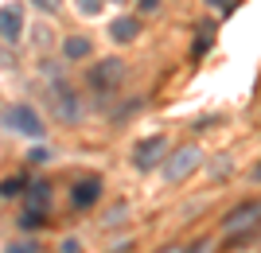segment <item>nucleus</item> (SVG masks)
Wrapping results in <instances>:
<instances>
[{
  "mask_svg": "<svg viewBox=\"0 0 261 253\" xmlns=\"http://www.w3.org/2000/svg\"><path fill=\"white\" fill-rule=\"evenodd\" d=\"M20 191H28V179H20V176H16V179H4V183H0V195H4V199L20 195Z\"/></svg>",
  "mask_w": 261,
  "mask_h": 253,
  "instance_id": "obj_13",
  "label": "nucleus"
},
{
  "mask_svg": "<svg viewBox=\"0 0 261 253\" xmlns=\"http://www.w3.org/2000/svg\"><path fill=\"white\" fill-rule=\"evenodd\" d=\"M28 160H32V164H47V160H51V152H47V148H32V152H28Z\"/></svg>",
  "mask_w": 261,
  "mask_h": 253,
  "instance_id": "obj_16",
  "label": "nucleus"
},
{
  "mask_svg": "<svg viewBox=\"0 0 261 253\" xmlns=\"http://www.w3.org/2000/svg\"><path fill=\"white\" fill-rule=\"evenodd\" d=\"M160 253H184V249H179V245H164Z\"/></svg>",
  "mask_w": 261,
  "mask_h": 253,
  "instance_id": "obj_23",
  "label": "nucleus"
},
{
  "mask_svg": "<svg viewBox=\"0 0 261 253\" xmlns=\"http://www.w3.org/2000/svg\"><path fill=\"white\" fill-rule=\"evenodd\" d=\"M137 8H141V16H156V12H160V0H141Z\"/></svg>",
  "mask_w": 261,
  "mask_h": 253,
  "instance_id": "obj_15",
  "label": "nucleus"
},
{
  "mask_svg": "<svg viewBox=\"0 0 261 253\" xmlns=\"http://www.w3.org/2000/svg\"><path fill=\"white\" fill-rule=\"evenodd\" d=\"M117 4H121V0H117Z\"/></svg>",
  "mask_w": 261,
  "mask_h": 253,
  "instance_id": "obj_25",
  "label": "nucleus"
},
{
  "mask_svg": "<svg viewBox=\"0 0 261 253\" xmlns=\"http://www.w3.org/2000/svg\"><path fill=\"white\" fill-rule=\"evenodd\" d=\"M0 125H8L12 132H23V136H32V140H39L47 132V125L39 121V113L32 109V105H12V109L0 113Z\"/></svg>",
  "mask_w": 261,
  "mask_h": 253,
  "instance_id": "obj_1",
  "label": "nucleus"
},
{
  "mask_svg": "<svg viewBox=\"0 0 261 253\" xmlns=\"http://www.w3.org/2000/svg\"><path fill=\"white\" fill-rule=\"evenodd\" d=\"M121 218H125V203H121V207H113V210H109V214H106L101 222H106V226H113V222H121Z\"/></svg>",
  "mask_w": 261,
  "mask_h": 253,
  "instance_id": "obj_17",
  "label": "nucleus"
},
{
  "mask_svg": "<svg viewBox=\"0 0 261 253\" xmlns=\"http://www.w3.org/2000/svg\"><path fill=\"white\" fill-rule=\"evenodd\" d=\"M101 199V179H82V183H74V191H70V203H74L78 210L94 207Z\"/></svg>",
  "mask_w": 261,
  "mask_h": 253,
  "instance_id": "obj_7",
  "label": "nucleus"
},
{
  "mask_svg": "<svg viewBox=\"0 0 261 253\" xmlns=\"http://www.w3.org/2000/svg\"><path fill=\"white\" fill-rule=\"evenodd\" d=\"M101 4H106V0H74V8L82 12V16H98Z\"/></svg>",
  "mask_w": 261,
  "mask_h": 253,
  "instance_id": "obj_14",
  "label": "nucleus"
},
{
  "mask_svg": "<svg viewBox=\"0 0 261 253\" xmlns=\"http://www.w3.org/2000/svg\"><path fill=\"white\" fill-rule=\"evenodd\" d=\"M59 253H82V245H78L74 238H66V242H63V249H59Z\"/></svg>",
  "mask_w": 261,
  "mask_h": 253,
  "instance_id": "obj_21",
  "label": "nucleus"
},
{
  "mask_svg": "<svg viewBox=\"0 0 261 253\" xmlns=\"http://www.w3.org/2000/svg\"><path fill=\"white\" fill-rule=\"evenodd\" d=\"M47 203H51V183H28V207H35V210H43Z\"/></svg>",
  "mask_w": 261,
  "mask_h": 253,
  "instance_id": "obj_11",
  "label": "nucleus"
},
{
  "mask_svg": "<svg viewBox=\"0 0 261 253\" xmlns=\"http://www.w3.org/2000/svg\"><path fill=\"white\" fill-rule=\"evenodd\" d=\"M43 222H47V214H43V210L28 207V210H23V214H20V230H39Z\"/></svg>",
  "mask_w": 261,
  "mask_h": 253,
  "instance_id": "obj_12",
  "label": "nucleus"
},
{
  "mask_svg": "<svg viewBox=\"0 0 261 253\" xmlns=\"http://www.w3.org/2000/svg\"><path fill=\"white\" fill-rule=\"evenodd\" d=\"M211 8H218V12H234V0H211Z\"/></svg>",
  "mask_w": 261,
  "mask_h": 253,
  "instance_id": "obj_22",
  "label": "nucleus"
},
{
  "mask_svg": "<svg viewBox=\"0 0 261 253\" xmlns=\"http://www.w3.org/2000/svg\"><path fill=\"white\" fill-rule=\"evenodd\" d=\"M199 167V148H175L172 156H164V179L168 183H179V179H187L191 172Z\"/></svg>",
  "mask_w": 261,
  "mask_h": 253,
  "instance_id": "obj_3",
  "label": "nucleus"
},
{
  "mask_svg": "<svg viewBox=\"0 0 261 253\" xmlns=\"http://www.w3.org/2000/svg\"><path fill=\"white\" fill-rule=\"evenodd\" d=\"M90 51H94V43H90L86 35H70V39L63 43V55L70 59V63H74V59H86Z\"/></svg>",
  "mask_w": 261,
  "mask_h": 253,
  "instance_id": "obj_10",
  "label": "nucleus"
},
{
  "mask_svg": "<svg viewBox=\"0 0 261 253\" xmlns=\"http://www.w3.org/2000/svg\"><path fill=\"white\" fill-rule=\"evenodd\" d=\"M51 101H55V113H59L63 121H78V98H74L70 86H55Z\"/></svg>",
  "mask_w": 261,
  "mask_h": 253,
  "instance_id": "obj_6",
  "label": "nucleus"
},
{
  "mask_svg": "<svg viewBox=\"0 0 261 253\" xmlns=\"http://www.w3.org/2000/svg\"><path fill=\"white\" fill-rule=\"evenodd\" d=\"M121 78H125L121 59H101V63L90 66V90H94V94H113V90L121 86Z\"/></svg>",
  "mask_w": 261,
  "mask_h": 253,
  "instance_id": "obj_2",
  "label": "nucleus"
},
{
  "mask_svg": "<svg viewBox=\"0 0 261 253\" xmlns=\"http://www.w3.org/2000/svg\"><path fill=\"white\" fill-rule=\"evenodd\" d=\"M39 12H59V0H32Z\"/></svg>",
  "mask_w": 261,
  "mask_h": 253,
  "instance_id": "obj_19",
  "label": "nucleus"
},
{
  "mask_svg": "<svg viewBox=\"0 0 261 253\" xmlns=\"http://www.w3.org/2000/svg\"><path fill=\"white\" fill-rule=\"evenodd\" d=\"M211 249H215V242H211V238H203V242L191 245V253H211Z\"/></svg>",
  "mask_w": 261,
  "mask_h": 253,
  "instance_id": "obj_20",
  "label": "nucleus"
},
{
  "mask_svg": "<svg viewBox=\"0 0 261 253\" xmlns=\"http://www.w3.org/2000/svg\"><path fill=\"white\" fill-rule=\"evenodd\" d=\"M253 176H257V179H261V164H257V167H253Z\"/></svg>",
  "mask_w": 261,
  "mask_h": 253,
  "instance_id": "obj_24",
  "label": "nucleus"
},
{
  "mask_svg": "<svg viewBox=\"0 0 261 253\" xmlns=\"http://www.w3.org/2000/svg\"><path fill=\"white\" fill-rule=\"evenodd\" d=\"M164 152H168V140H164V136H148V140H141V144H137V152H133L137 172H152L156 164H164Z\"/></svg>",
  "mask_w": 261,
  "mask_h": 253,
  "instance_id": "obj_4",
  "label": "nucleus"
},
{
  "mask_svg": "<svg viewBox=\"0 0 261 253\" xmlns=\"http://www.w3.org/2000/svg\"><path fill=\"white\" fill-rule=\"evenodd\" d=\"M35 249H39V245H35V242H28V245H8V249H4V253H35Z\"/></svg>",
  "mask_w": 261,
  "mask_h": 253,
  "instance_id": "obj_18",
  "label": "nucleus"
},
{
  "mask_svg": "<svg viewBox=\"0 0 261 253\" xmlns=\"http://www.w3.org/2000/svg\"><path fill=\"white\" fill-rule=\"evenodd\" d=\"M141 35V20L137 16H117V20L109 23V39L113 43H133Z\"/></svg>",
  "mask_w": 261,
  "mask_h": 253,
  "instance_id": "obj_8",
  "label": "nucleus"
},
{
  "mask_svg": "<svg viewBox=\"0 0 261 253\" xmlns=\"http://www.w3.org/2000/svg\"><path fill=\"white\" fill-rule=\"evenodd\" d=\"M257 214H261V203H250V207H238L230 218H222V230L226 234H238L242 226H253L257 222Z\"/></svg>",
  "mask_w": 261,
  "mask_h": 253,
  "instance_id": "obj_9",
  "label": "nucleus"
},
{
  "mask_svg": "<svg viewBox=\"0 0 261 253\" xmlns=\"http://www.w3.org/2000/svg\"><path fill=\"white\" fill-rule=\"evenodd\" d=\"M20 32H23V8H20V4L0 8V39H4V43H16Z\"/></svg>",
  "mask_w": 261,
  "mask_h": 253,
  "instance_id": "obj_5",
  "label": "nucleus"
}]
</instances>
